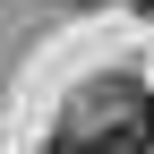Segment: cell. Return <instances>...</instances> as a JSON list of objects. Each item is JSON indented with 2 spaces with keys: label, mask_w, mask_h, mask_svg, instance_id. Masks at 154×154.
Instances as JSON below:
<instances>
[{
  "label": "cell",
  "mask_w": 154,
  "mask_h": 154,
  "mask_svg": "<svg viewBox=\"0 0 154 154\" xmlns=\"http://www.w3.org/2000/svg\"><path fill=\"white\" fill-rule=\"evenodd\" d=\"M60 154H137V137H128V120H120L111 137H69Z\"/></svg>",
  "instance_id": "6da1fadb"
},
{
  "label": "cell",
  "mask_w": 154,
  "mask_h": 154,
  "mask_svg": "<svg viewBox=\"0 0 154 154\" xmlns=\"http://www.w3.org/2000/svg\"><path fill=\"white\" fill-rule=\"evenodd\" d=\"M128 9H154V0H128Z\"/></svg>",
  "instance_id": "3957f363"
},
{
  "label": "cell",
  "mask_w": 154,
  "mask_h": 154,
  "mask_svg": "<svg viewBox=\"0 0 154 154\" xmlns=\"http://www.w3.org/2000/svg\"><path fill=\"white\" fill-rule=\"evenodd\" d=\"M128 137L154 146V94H128Z\"/></svg>",
  "instance_id": "7a4b0ae2"
}]
</instances>
